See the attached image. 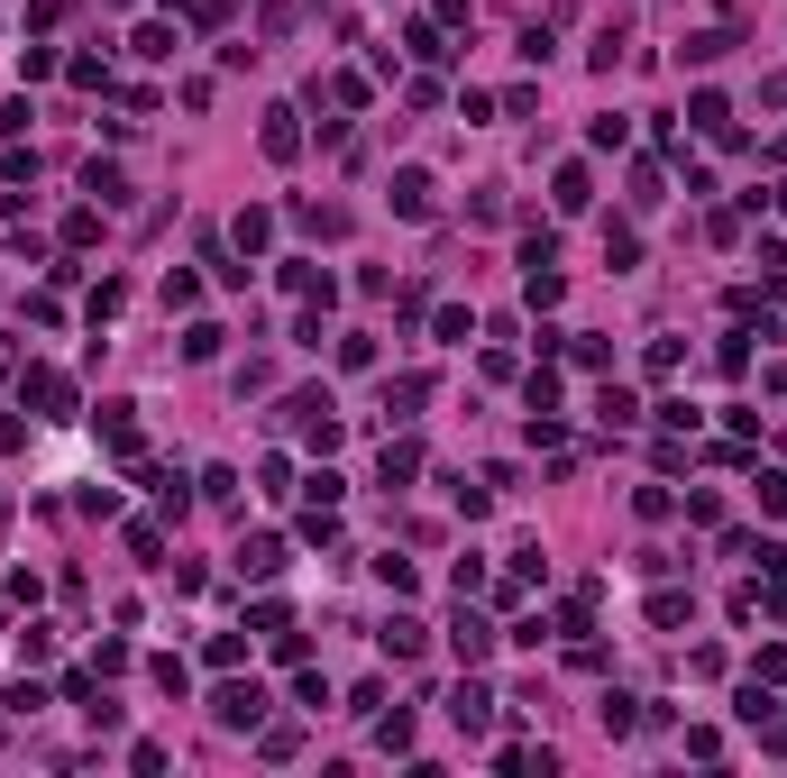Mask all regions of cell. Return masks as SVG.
Returning <instances> with one entry per match:
<instances>
[{"mask_svg":"<svg viewBox=\"0 0 787 778\" xmlns=\"http://www.w3.org/2000/svg\"><path fill=\"white\" fill-rule=\"evenodd\" d=\"M19 403H28L37 422H73V376L65 367H19Z\"/></svg>","mask_w":787,"mask_h":778,"instance_id":"6da1fadb","label":"cell"},{"mask_svg":"<svg viewBox=\"0 0 787 778\" xmlns=\"http://www.w3.org/2000/svg\"><path fill=\"white\" fill-rule=\"evenodd\" d=\"M266 706H275V696H266L257 678H230V687H220V696H211V714H220V723H230V733H257V723H266Z\"/></svg>","mask_w":787,"mask_h":778,"instance_id":"7a4b0ae2","label":"cell"},{"mask_svg":"<svg viewBox=\"0 0 787 778\" xmlns=\"http://www.w3.org/2000/svg\"><path fill=\"white\" fill-rule=\"evenodd\" d=\"M449 651H459L467 668H486V660H495V622H486V614H467V595H459V622H449Z\"/></svg>","mask_w":787,"mask_h":778,"instance_id":"3957f363","label":"cell"},{"mask_svg":"<svg viewBox=\"0 0 787 778\" xmlns=\"http://www.w3.org/2000/svg\"><path fill=\"white\" fill-rule=\"evenodd\" d=\"M440 211V184H430V165H403L394 174V220H430Z\"/></svg>","mask_w":787,"mask_h":778,"instance_id":"277c9868","label":"cell"},{"mask_svg":"<svg viewBox=\"0 0 787 778\" xmlns=\"http://www.w3.org/2000/svg\"><path fill=\"white\" fill-rule=\"evenodd\" d=\"M449 723H459V733H486V723H495V696L476 687V678H459V687H449Z\"/></svg>","mask_w":787,"mask_h":778,"instance_id":"5b68a950","label":"cell"},{"mask_svg":"<svg viewBox=\"0 0 787 778\" xmlns=\"http://www.w3.org/2000/svg\"><path fill=\"white\" fill-rule=\"evenodd\" d=\"M230 568H239V577H275V568H285V540H275V531L239 540V550H230Z\"/></svg>","mask_w":787,"mask_h":778,"instance_id":"8992f818","label":"cell"},{"mask_svg":"<svg viewBox=\"0 0 787 778\" xmlns=\"http://www.w3.org/2000/svg\"><path fill=\"white\" fill-rule=\"evenodd\" d=\"M687 128H696V138H724V147H732V101H724V92H696V101H687Z\"/></svg>","mask_w":787,"mask_h":778,"instance_id":"52a82bcc","label":"cell"},{"mask_svg":"<svg viewBox=\"0 0 787 778\" xmlns=\"http://www.w3.org/2000/svg\"><path fill=\"white\" fill-rule=\"evenodd\" d=\"M375 641H385V660H421V651H430V622L394 614V622H385V632H375Z\"/></svg>","mask_w":787,"mask_h":778,"instance_id":"ba28073f","label":"cell"},{"mask_svg":"<svg viewBox=\"0 0 787 778\" xmlns=\"http://www.w3.org/2000/svg\"><path fill=\"white\" fill-rule=\"evenodd\" d=\"M266 239H275V211H257V202H247V211L230 220V248H239V256H266Z\"/></svg>","mask_w":787,"mask_h":778,"instance_id":"9c48e42d","label":"cell"},{"mask_svg":"<svg viewBox=\"0 0 787 778\" xmlns=\"http://www.w3.org/2000/svg\"><path fill=\"white\" fill-rule=\"evenodd\" d=\"M375 477H385L394 495H403V485L421 477V439H385V467H375Z\"/></svg>","mask_w":787,"mask_h":778,"instance_id":"30bf717a","label":"cell"},{"mask_svg":"<svg viewBox=\"0 0 787 778\" xmlns=\"http://www.w3.org/2000/svg\"><path fill=\"white\" fill-rule=\"evenodd\" d=\"M266 156H275V165H293V156H302V119H293V111H266Z\"/></svg>","mask_w":787,"mask_h":778,"instance_id":"8fae6325","label":"cell"},{"mask_svg":"<svg viewBox=\"0 0 787 778\" xmlns=\"http://www.w3.org/2000/svg\"><path fill=\"white\" fill-rule=\"evenodd\" d=\"M549 202H558V211H587V202H595V174H587V165H558Z\"/></svg>","mask_w":787,"mask_h":778,"instance_id":"7c38bea8","label":"cell"},{"mask_svg":"<svg viewBox=\"0 0 787 778\" xmlns=\"http://www.w3.org/2000/svg\"><path fill=\"white\" fill-rule=\"evenodd\" d=\"M83 193L101 202V211H111V202H129V174H119V165H101V156H92V165H83Z\"/></svg>","mask_w":787,"mask_h":778,"instance_id":"4fadbf2b","label":"cell"},{"mask_svg":"<svg viewBox=\"0 0 787 778\" xmlns=\"http://www.w3.org/2000/svg\"><path fill=\"white\" fill-rule=\"evenodd\" d=\"M724 56H732V28H696L678 46V65H724Z\"/></svg>","mask_w":787,"mask_h":778,"instance_id":"5bb4252c","label":"cell"},{"mask_svg":"<svg viewBox=\"0 0 787 778\" xmlns=\"http://www.w3.org/2000/svg\"><path fill=\"white\" fill-rule=\"evenodd\" d=\"M430 330H440V348H467L476 311H467V302H440V311H430Z\"/></svg>","mask_w":787,"mask_h":778,"instance_id":"9a60e30c","label":"cell"},{"mask_svg":"<svg viewBox=\"0 0 787 778\" xmlns=\"http://www.w3.org/2000/svg\"><path fill=\"white\" fill-rule=\"evenodd\" d=\"M220 348H230V330H220V321H193V330H184V357H193V367H211Z\"/></svg>","mask_w":787,"mask_h":778,"instance_id":"2e32d148","label":"cell"},{"mask_svg":"<svg viewBox=\"0 0 787 778\" xmlns=\"http://www.w3.org/2000/svg\"><path fill=\"white\" fill-rule=\"evenodd\" d=\"M595 422H604V431H632V422H641V403H632L623 385H604V394H595Z\"/></svg>","mask_w":787,"mask_h":778,"instance_id":"e0dca14e","label":"cell"},{"mask_svg":"<svg viewBox=\"0 0 787 778\" xmlns=\"http://www.w3.org/2000/svg\"><path fill=\"white\" fill-rule=\"evenodd\" d=\"M595 723H604V733H614V742H623V733H632V723H641V706H632V696H614V687H604V696H595Z\"/></svg>","mask_w":787,"mask_h":778,"instance_id":"ac0fdd59","label":"cell"},{"mask_svg":"<svg viewBox=\"0 0 787 778\" xmlns=\"http://www.w3.org/2000/svg\"><path fill=\"white\" fill-rule=\"evenodd\" d=\"M558 294H568V284H558V266H522V302H531V311H549Z\"/></svg>","mask_w":787,"mask_h":778,"instance_id":"d6986e66","label":"cell"},{"mask_svg":"<svg viewBox=\"0 0 787 778\" xmlns=\"http://www.w3.org/2000/svg\"><path fill=\"white\" fill-rule=\"evenodd\" d=\"M430 403V376H394L385 385V412H394V422H403V412H421Z\"/></svg>","mask_w":787,"mask_h":778,"instance_id":"ffe728a7","label":"cell"},{"mask_svg":"<svg viewBox=\"0 0 787 778\" xmlns=\"http://www.w3.org/2000/svg\"><path fill=\"white\" fill-rule=\"evenodd\" d=\"M174 46H184V37H174V28H165V19H157V28H138V37H129V56H147V65H165V56H174Z\"/></svg>","mask_w":787,"mask_h":778,"instance_id":"44dd1931","label":"cell"},{"mask_svg":"<svg viewBox=\"0 0 787 778\" xmlns=\"http://www.w3.org/2000/svg\"><path fill=\"white\" fill-rule=\"evenodd\" d=\"M119 311H129V284L101 275V284H92V321H119Z\"/></svg>","mask_w":787,"mask_h":778,"instance_id":"7402d4cb","label":"cell"},{"mask_svg":"<svg viewBox=\"0 0 787 778\" xmlns=\"http://www.w3.org/2000/svg\"><path fill=\"white\" fill-rule=\"evenodd\" d=\"M604 266L632 275V266H641V239H632V229H604Z\"/></svg>","mask_w":787,"mask_h":778,"instance_id":"603a6c76","label":"cell"},{"mask_svg":"<svg viewBox=\"0 0 787 778\" xmlns=\"http://www.w3.org/2000/svg\"><path fill=\"white\" fill-rule=\"evenodd\" d=\"M19 660H28V668L56 660V622H28V632H19Z\"/></svg>","mask_w":787,"mask_h":778,"instance_id":"cb8c5ba5","label":"cell"},{"mask_svg":"<svg viewBox=\"0 0 787 778\" xmlns=\"http://www.w3.org/2000/svg\"><path fill=\"white\" fill-rule=\"evenodd\" d=\"M403 46H413V56H430V65L459 56V46H440V28H430V19H413V28H403Z\"/></svg>","mask_w":787,"mask_h":778,"instance_id":"d4e9b609","label":"cell"},{"mask_svg":"<svg viewBox=\"0 0 787 778\" xmlns=\"http://www.w3.org/2000/svg\"><path fill=\"white\" fill-rule=\"evenodd\" d=\"M375 577H385V595H413V586H421V568H413V559H394V550H385V559H375Z\"/></svg>","mask_w":787,"mask_h":778,"instance_id":"484cf974","label":"cell"},{"mask_svg":"<svg viewBox=\"0 0 787 778\" xmlns=\"http://www.w3.org/2000/svg\"><path fill=\"white\" fill-rule=\"evenodd\" d=\"M257 751H266V760H293L302 733H293V723H257Z\"/></svg>","mask_w":787,"mask_h":778,"instance_id":"4316f807","label":"cell"},{"mask_svg":"<svg viewBox=\"0 0 787 778\" xmlns=\"http://www.w3.org/2000/svg\"><path fill=\"white\" fill-rule=\"evenodd\" d=\"M129 550H138V568H165V531L157 523H129Z\"/></svg>","mask_w":787,"mask_h":778,"instance_id":"83f0119b","label":"cell"},{"mask_svg":"<svg viewBox=\"0 0 787 778\" xmlns=\"http://www.w3.org/2000/svg\"><path fill=\"white\" fill-rule=\"evenodd\" d=\"M285 622H293V605H285V595H257V614H247V632H285Z\"/></svg>","mask_w":787,"mask_h":778,"instance_id":"f1b7e54d","label":"cell"},{"mask_svg":"<svg viewBox=\"0 0 787 778\" xmlns=\"http://www.w3.org/2000/svg\"><path fill=\"white\" fill-rule=\"evenodd\" d=\"M302 540H312V550H329V540H339V513L312 504V513H302Z\"/></svg>","mask_w":787,"mask_h":778,"instance_id":"f546056e","label":"cell"},{"mask_svg":"<svg viewBox=\"0 0 787 778\" xmlns=\"http://www.w3.org/2000/svg\"><path fill=\"white\" fill-rule=\"evenodd\" d=\"M147 668H157V687H165V696H184V687H193V668L174 660V651H157V660H147Z\"/></svg>","mask_w":787,"mask_h":778,"instance_id":"4dcf8cb0","label":"cell"},{"mask_svg":"<svg viewBox=\"0 0 787 778\" xmlns=\"http://www.w3.org/2000/svg\"><path fill=\"white\" fill-rule=\"evenodd\" d=\"M293 495H312V504H339V495H348V485H339V477H329V467H312V477H302V485H293Z\"/></svg>","mask_w":787,"mask_h":778,"instance_id":"1f68e13d","label":"cell"},{"mask_svg":"<svg viewBox=\"0 0 787 778\" xmlns=\"http://www.w3.org/2000/svg\"><path fill=\"white\" fill-rule=\"evenodd\" d=\"M751 678H760V687H778V678H787V651H778V641H760V660H751Z\"/></svg>","mask_w":787,"mask_h":778,"instance_id":"d6a6232c","label":"cell"},{"mask_svg":"<svg viewBox=\"0 0 787 778\" xmlns=\"http://www.w3.org/2000/svg\"><path fill=\"white\" fill-rule=\"evenodd\" d=\"M65 73H73V92H101V83H111V65H101V56H73Z\"/></svg>","mask_w":787,"mask_h":778,"instance_id":"836d02e7","label":"cell"},{"mask_svg":"<svg viewBox=\"0 0 787 778\" xmlns=\"http://www.w3.org/2000/svg\"><path fill=\"white\" fill-rule=\"evenodd\" d=\"M201 302V275H165V311H193Z\"/></svg>","mask_w":787,"mask_h":778,"instance_id":"e575fe53","label":"cell"},{"mask_svg":"<svg viewBox=\"0 0 787 778\" xmlns=\"http://www.w3.org/2000/svg\"><path fill=\"white\" fill-rule=\"evenodd\" d=\"M28 174H37V156H28V147H0V184H28Z\"/></svg>","mask_w":787,"mask_h":778,"instance_id":"d590c367","label":"cell"},{"mask_svg":"<svg viewBox=\"0 0 787 778\" xmlns=\"http://www.w3.org/2000/svg\"><path fill=\"white\" fill-rule=\"evenodd\" d=\"M184 19H193V28H220V19H230V0H184Z\"/></svg>","mask_w":787,"mask_h":778,"instance_id":"8d00e7d4","label":"cell"},{"mask_svg":"<svg viewBox=\"0 0 787 778\" xmlns=\"http://www.w3.org/2000/svg\"><path fill=\"white\" fill-rule=\"evenodd\" d=\"M760 513H787V477H769V467H760Z\"/></svg>","mask_w":787,"mask_h":778,"instance_id":"74e56055","label":"cell"},{"mask_svg":"<svg viewBox=\"0 0 787 778\" xmlns=\"http://www.w3.org/2000/svg\"><path fill=\"white\" fill-rule=\"evenodd\" d=\"M769 614H778V622H787V568H778V586H769Z\"/></svg>","mask_w":787,"mask_h":778,"instance_id":"f35d334b","label":"cell"},{"mask_svg":"<svg viewBox=\"0 0 787 778\" xmlns=\"http://www.w3.org/2000/svg\"><path fill=\"white\" fill-rule=\"evenodd\" d=\"M0 376H10V348H0Z\"/></svg>","mask_w":787,"mask_h":778,"instance_id":"ab89813d","label":"cell"},{"mask_svg":"<svg viewBox=\"0 0 787 778\" xmlns=\"http://www.w3.org/2000/svg\"><path fill=\"white\" fill-rule=\"evenodd\" d=\"M778 211H787V184H778Z\"/></svg>","mask_w":787,"mask_h":778,"instance_id":"60d3db41","label":"cell"}]
</instances>
